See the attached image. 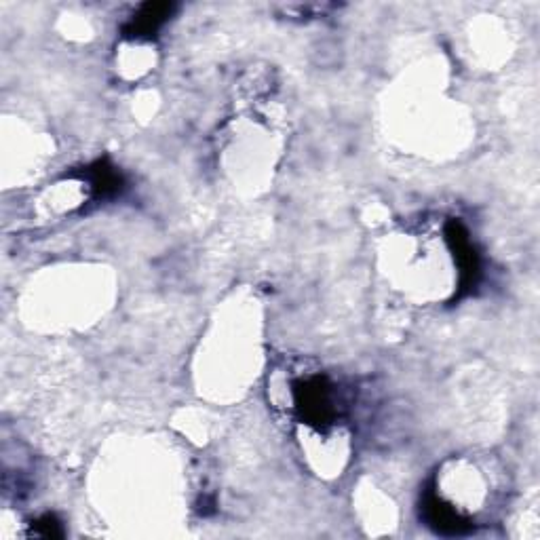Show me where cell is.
Segmentation results:
<instances>
[{"instance_id":"cell-1","label":"cell","mask_w":540,"mask_h":540,"mask_svg":"<svg viewBox=\"0 0 540 540\" xmlns=\"http://www.w3.org/2000/svg\"><path fill=\"white\" fill-rule=\"evenodd\" d=\"M294 395L300 416L313 427H327L338 414L334 384L325 376H313L298 382Z\"/></svg>"},{"instance_id":"cell-2","label":"cell","mask_w":540,"mask_h":540,"mask_svg":"<svg viewBox=\"0 0 540 540\" xmlns=\"http://www.w3.org/2000/svg\"><path fill=\"white\" fill-rule=\"evenodd\" d=\"M446 239L454 254V260L458 264V279H460V292L458 298L469 294L471 289L479 283L481 277V262L479 254L471 241L469 230L460 220H450L446 224Z\"/></svg>"},{"instance_id":"cell-3","label":"cell","mask_w":540,"mask_h":540,"mask_svg":"<svg viewBox=\"0 0 540 540\" xmlns=\"http://www.w3.org/2000/svg\"><path fill=\"white\" fill-rule=\"evenodd\" d=\"M173 11L176 5L171 3H146L133 13L123 32L129 38H150L169 22Z\"/></svg>"},{"instance_id":"cell-4","label":"cell","mask_w":540,"mask_h":540,"mask_svg":"<svg viewBox=\"0 0 540 540\" xmlns=\"http://www.w3.org/2000/svg\"><path fill=\"white\" fill-rule=\"evenodd\" d=\"M85 180L89 182V188L98 199H110L119 195L123 190V176L117 171V167L110 165L106 159L93 163L85 169Z\"/></svg>"},{"instance_id":"cell-5","label":"cell","mask_w":540,"mask_h":540,"mask_svg":"<svg viewBox=\"0 0 540 540\" xmlns=\"http://www.w3.org/2000/svg\"><path fill=\"white\" fill-rule=\"evenodd\" d=\"M36 534L41 536H60V524H57V519L53 515H45L43 519H38L36 522Z\"/></svg>"}]
</instances>
